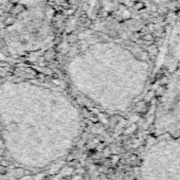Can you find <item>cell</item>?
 Returning a JSON list of instances; mask_svg holds the SVG:
<instances>
[{
    "label": "cell",
    "mask_w": 180,
    "mask_h": 180,
    "mask_svg": "<svg viewBox=\"0 0 180 180\" xmlns=\"http://www.w3.org/2000/svg\"><path fill=\"white\" fill-rule=\"evenodd\" d=\"M2 165H3V166L5 167V166H8V163L6 162V161H3V162H2Z\"/></svg>",
    "instance_id": "3"
},
{
    "label": "cell",
    "mask_w": 180,
    "mask_h": 180,
    "mask_svg": "<svg viewBox=\"0 0 180 180\" xmlns=\"http://www.w3.org/2000/svg\"><path fill=\"white\" fill-rule=\"evenodd\" d=\"M160 136L144 155L140 180H180V137Z\"/></svg>",
    "instance_id": "1"
},
{
    "label": "cell",
    "mask_w": 180,
    "mask_h": 180,
    "mask_svg": "<svg viewBox=\"0 0 180 180\" xmlns=\"http://www.w3.org/2000/svg\"><path fill=\"white\" fill-rule=\"evenodd\" d=\"M157 135L180 137V66L172 76L159 103L156 116Z\"/></svg>",
    "instance_id": "2"
}]
</instances>
